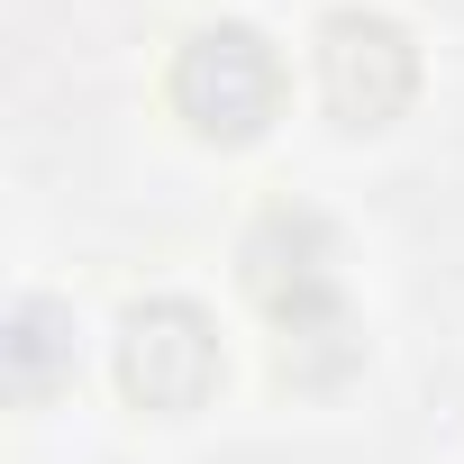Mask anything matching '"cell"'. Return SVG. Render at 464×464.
<instances>
[{
	"label": "cell",
	"instance_id": "cell-4",
	"mask_svg": "<svg viewBox=\"0 0 464 464\" xmlns=\"http://www.w3.org/2000/svg\"><path fill=\"white\" fill-rule=\"evenodd\" d=\"M237 274L246 292L274 310V319H310V310H337V227L301 200L265 209L237 246Z\"/></svg>",
	"mask_w": 464,
	"mask_h": 464
},
{
	"label": "cell",
	"instance_id": "cell-3",
	"mask_svg": "<svg viewBox=\"0 0 464 464\" xmlns=\"http://www.w3.org/2000/svg\"><path fill=\"white\" fill-rule=\"evenodd\" d=\"M319 92L346 128H392L419 92V46L382 10H337L319 19Z\"/></svg>",
	"mask_w": 464,
	"mask_h": 464
},
{
	"label": "cell",
	"instance_id": "cell-5",
	"mask_svg": "<svg viewBox=\"0 0 464 464\" xmlns=\"http://www.w3.org/2000/svg\"><path fill=\"white\" fill-rule=\"evenodd\" d=\"M0 382H10V401H55L73 382V310L28 292L10 301V319H0Z\"/></svg>",
	"mask_w": 464,
	"mask_h": 464
},
{
	"label": "cell",
	"instance_id": "cell-1",
	"mask_svg": "<svg viewBox=\"0 0 464 464\" xmlns=\"http://www.w3.org/2000/svg\"><path fill=\"white\" fill-rule=\"evenodd\" d=\"M173 110H182L200 137H218V146L265 137L274 110H283V64H274V46H265L246 19L191 28L182 55H173Z\"/></svg>",
	"mask_w": 464,
	"mask_h": 464
},
{
	"label": "cell",
	"instance_id": "cell-6",
	"mask_svg": "<svg viewBox=\"0 0 464 464\" xmlns=\"http://www.w3.org/2000/svg\"><path fill=\"white\" fill-rule=\"evenodd\" d=\"M355 364H364V337H355L346 310L283 319V346H274V373H283V382H301V392H337Z\"/></svg>",
	"mask_w": 464,
	"mask_h": 464
},
{
	"label": "cell",
	"instance_id": "cell-2",
	"mask_svg": "<svg viewBox=\"0 0 464 464\" xmlns=\"http://www.w3.org/2000/svg\"><path fill=\"white\" fill-rule=\"evenodd\" d=\"M119 392L155 419H191L218 392V328L200 301H137L119 319Z\"/></svg>",
	"mask_w": 464,
	"mask_h": 464
}]
</instances>
